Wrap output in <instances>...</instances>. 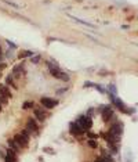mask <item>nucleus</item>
Wrapping results in <instances>:
<instances>
[{"label": "nucleus", "mask_w": 138, "mask_h": 162, "mask_svg": "<svg viewBox=\"0 0 138 162\" xmlns=\"http://www.w3.org/2000/svg\"><path fill=\"white\" fill-rule=\"evenodd\" d=\"M46 64H47V67H49V69H50V73H51V75H53L54 78L64 80V82H68V80H69V75H68V73H65L64 71H61L57 63H53V61H47Z\"/></svg>", "instance_id": "obj_1"}, {"label": "nucleus", "mask_w": 138, "mask_h": 162, "mask_svg": "<svg viewBox=\"0 0 138 162\" xmlns=\"http://www.w3.org/2000/svg\"><path fill=\"white\" fill-rule=\"evenodd\" d=\"M14 140L17 141V144L20 145L21 148H26L28 144H29V132H28V130H22L21 133L15 134Z\"/></svg>", "instance_id": "obj_2"}, {"label": "nucleus", "mask_w": 138, "mask_h": 162, "mask_svg": "<svg viewBox=\"0 0 138 162\" xmlns=\"http://www.w3.org/2000/svg\"><path fill=\"white\" fill-rule=\"evenodd\" d=\"M78 124L82 126V129L83 130H90L91 129V126H93V121H91V118H90L88 115H82V116H79L78 118Z\"/></svg>", "instance_id": "obj_3"}, {"label": "nucleus", "mask_w": 138, "mask_h": 162, "mask_svg": "<svg viewBox=\"0 0 138 162\" xmlns=\"http://www.w3.org/2000/svg\"><path fill=\"white\" fill-rule=\"evenodd\" d=\"M40 103H41V105H43V108H54L57 104H58V100H55V99H51V97H43V99L40 100Z\"/></svg>", "instance_id": "obj_4"}, {"label": "nucleus", "mask_w": 138, "mask_h": 162, "mask_svg": "<svg viewBox=\"0 0 138 162\" xmlns=\"http://www.w3.org/2000/svg\"><path fill=\"white\" fill-rule=\"evenodd\" d=\"M26 130L29 132V133H33V134L39 133V126H37L36 121H33V118H31L29 121L26 122Z\"/></svg>", "instance_id": "obj_5"}, {"label": "nucleus", "mask_w": 138, "mask_h": 162, "mask_svg": "<svg viewBox=\"0 0 138 162\" xmlns=\"http://www.w3.org/2000/svg\"><path fill=\"white\" fill-rule=\"evenodd\" d=\"M69 132H70V134H73V136H80L84 130H83L82 126H80L78 122H72L69 126Z\"/></svg>", "instance_id": "obj_6"}, {"label": "nucleus", "mask_w": 138, "mask_h": 162, "mask_svg": "<svg viewBox=\"0 0 138 162\" xmlns=\"http://www.w3.org/2000/svg\"><path fill=\"white\" fill-rule=\"evenodd\" d=\"M33 114L37 118V121H40V122H44L46 121V118H47V114L44 112V108H39V107H36V108H33Z\"/></svg>", "instance_id": "obj_7"}, {"label": "nucleus", "mask_w": 138, "mask_h": 162, "mask_svg": "<svg viewBox=\"0 0 138 162\" xmlns=\"http://www.w3.org/2000/svg\"><path fill=\"white\" fill-rule=\"evenodd\" d=\"M121 132H123V125H121V124H116V125H113V126L111 128L109 133L113 134L115 137H119V136L121 134Z\"/></svg>", "instance_id": "obj_8"}, {"label": "nucleus", "mask_w": 138, "mask_h": 162, "mask_svg": "<svg viewBox=\"0 0 138 162\" xmlns=\"http://www.w3.org/2000/svg\"><path fill=\"white\" fill-rule=\"evenodd\" d=\"M112 101H113V104L117 107L119 109H120V111H123V112H126V114H128V112H130V109H127V107H126V104H124L123 101H120V100L119 99H113L112 100Z\"/></svg>", "instance_id": "obj_9"}, {"label": "nucleus", "mask_w": 138, "mask_h": 162, "mask_svg": "<svg viewBox=\"0 0 138 162\" xmlns=\"http://www.w3.org/2000/svg\"><path fill=\"white\" fill-rule=\"evenodd\" d=\"M101 114H102L104 121H109V118L112 116V109L109 108V107H102V108H101Z\"/></svg>", "instance_id": "obj_10"}, {"label": "nucleus", "mask_w": 138, "mask_h": 162, "mask_svg": "<svg viewBox=\"0 0 138 162\" xmlns=\"http://www.w3.org/2000/svg\"><path fill=\"white\" fill-rule=\"evenodd\" d=\"M8 145H10V150H12L15 154L21 153V147L17 144V141H15L14 139H10V140H8Z\"/></svg>", "instance_id": "obj_11"}, {"label": "nucleus", "mask_w": 138, "mask_h": 162, "mask_svg": "<svg viewBox=\"0 0 138 162\" xmlns=\"http://www.w3.org/2000/svg\"><path fill=\"white\" fill-rule=\"evenodd\" d=\"M0 96H4V97H7V99L12 97V94H11L10 90H8L7 85H0Z\"/></svg>", "instance_id": "obj_12"}, {"label": "nucleus", "mask_w": 138, "mask_h": 162, "mask_svg": "<svg viewBox=\"0 0 138 162\" xmlns=\"http://www.w3.org/2000/svg\"><path fill=\"white\" fill-rule=\"evenodd\" d=\"M22 72H24V67H22V64H20V65H17V67H14V69H12L14 76H21Z\"/></svg>", "instance_id": "obj_13"}, {"label": "nucleus", "mask_w": 138, "mask_h": 162, "mask_svg": "<svg viewBox=\"0 0 138 162\" xmlns=\"http://www.w3.org/2000/svg\"><path fill=\"white\" fill-rule=\"evenodd\" d=\"M33 56V51H29V50H25V51H21L20 53V58H25V57H32Z\"/></svg>", "instance_id": "obj_14"}, {"label": "nucleus", "mask_w": 138, "mask_h": 162, "mask_svg": "<svg viewBox=\"0 0 138 162\" xmlns=\"http://www.w3.org/2000/svg\"><path fill=\"white\" fill-rule=\"evenodd\" d=\"M33 107H35V104H33V103H32V101H25L24 104H22V108H24V109L33 108Z\"/></svg>", "instance_id": "obj_15"}, {"label": "nucleus", "mask_w": 138, "mask_h": 162, "mask_svg": "<svg viewBox=\"0 0 138 162\" xmlns=\"http://www.w3.org/2000/svg\"><path fill=\"white\" fill-rule=\"evenodd\" d=\"M4 3H7L8 6H12L14 8H21V6L20 4H17V3H14V2H8V0H3Z\"/></svg>", "instance_id": "obj_16"}, {"label": "nucleus", "mask_w": 138, "mask_h": 162, "mask_svg": "<svg viewBox=\"0 0 138 162\" xmlns=\"http://www.w3.org/2000/svg\"><path fill=\"white\" fill-rule=\"evenodd\" d=\"M101 159L104 161V162H115V161H113V158H112L111 155H104V157H102Z\"/></svg>", "instance_id": "obj_17"}, {"label": "nucleus", "mask_w": 138, "mask_h": 162, "mask_svg": "<svg viewBox=\"0 0 138 162\" xmlns=\"http://www.w3.org/2000/svg\"><path fill=\"white\" fill-rule=\"evenodd\" d=\"M7 86H12V87H17L14 83V79L11 76H7Z\"/></svg>", "instance_id": "obj_18"}, {"label": "nucleus", "mask_w": 138, "mask_h": 162, "mask_svg": "<svg viewBox=\"0 0 138 162\" xmlns=\"http://www.w3.org/2000/svg\"><path fill=\"white\" fill-rule=\"evenodd\" d=\"M39 60H40V56H35V57H32V63H33V64H37V63H39Z\"/></svg>", "instance_id": "obj_19"}, {"label": "nucleus", "mask_w": 138, "mask_h": 162, "mask_svg": "<svg viewBox=\"0 0 138 162\" xmlns=\"http://www.w3.org/2000/svg\"><path fill=\"white\" fill-rule=\"evenodd\" d=\"M88 145H90V147H93V148H95V147H97V141H94V140H88Z\"/></svg>", "instance_id": "obj_20"}, {"label": "nucleus", "mask_w": 138, "mask_h": 162, "mask_svg": "<svg viewBox=\"0 0 138 162\" xmlns=\"http://www.w3.org/2000/svg\"><path fill=\"white\" fill-rule=\"evenodd\" d=\"M43 151H44V153H47V154H54L53 148H50V147H46V148H43Z\"/></svg>", "instance_id": "obj_21"}, {"label": "nucleus", "mask_w": 138, "mask_h": 162, "mask_svg": "<svg viewBox=\"0 0 138 162\" xmlns=\"http://www.w3.org/2000/svg\"><path fill=\"white\" fill-rule=\"evenodd\" d=\"M109 90H112V93H113V96L116 94V89H115V86H113V85H111V86H109Z\"/></svg>", "instance_id": "obj_22"}, {"label": "nucleus", "mask_w": 138, "mask_h": 162, "mask_svg": "<svg viewBox=\"0 0 138 162\" xmlns=\"http://www.w3.org/2000/svg\"><path fill=\"white\" fill-rule=\"evenodd\" d=\"M6 154H7V153H6L4 150H0V157H2V158H6Z\"/></svg>", "instance_id": "obj_23"}, {"label": "nucleus", "mask_w": 138, "mask_h": 162, "mask_svg": "<svg viewBox=\"0 0 138 162\" xmlns=\"http://www.w3.org/2000/svg\"><path fill=\"white\" fill-rule=\"evenodd\" d=\"M95 162H104V161H102L101 158H97V159H95Z\"/></svg>", "instance_id": "obj_24"}, {"label": "nucleus", "mask_w": 138, "mask_h": 162, "mask_svg": "<svg viewBox=\"0 0 138 162\" xmlns=\"http://www.w3.org/2000/svg\"><path fill=\"white\" fill-rule=\"evenodd\" d=\"M2 54H3V51H2V47H0V57H2Z\"/></svg>", "instance_id": "obj_25"}]
</instances>
